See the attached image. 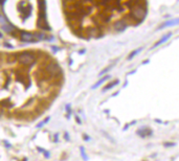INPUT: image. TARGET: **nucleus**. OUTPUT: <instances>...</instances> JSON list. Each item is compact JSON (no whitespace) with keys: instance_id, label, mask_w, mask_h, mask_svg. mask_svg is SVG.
Returning <instances> with one entry per match:
<instances>
[{"instance_id":"1","label":"nucleus","mask_w":179,"mask_h":161,"mask_svg":"<svg viewBox=\"0 0 179 161\" xmlns=\"http://www.w3.org/2000/svg\"><path fill=\"white\" fill-rule=\"evenodd\" d=\"M59 63L41 49L0 51V115L16 105L30 116L50 105L62 85Z\"/></svg>"},{"instance_id":"2","label":"nucleus","mask_w":179,"mask_h":161,"mask_svg":"<svg viewBox=\"0 0 179 161\" xmlns=\"http://www.w3.org/2000/svg\"><path fill=\"white\" fill-rule=\"evenodd\" d=\"M0 28L26 43L42 40L49 30L45 1L0 0Z\"/></svg>"},{"instance_id":"3","label":"nucleus","mask_w":179,"mask_h":161,"mask_svg":"<svg viewBox=\"0 0 179 161\" xmlns=\"http://www.w3.org/2000/svg\"><path fill=\"white\" fill-rule=\"evenodd\" d=\"M147 15V11H146V7L143 4H133L130 7V17L133 21L135 22H141L146 18Z\"/></svg>"},{"instance_id":"4","label":"nucleus","mask_w":179,"mask_h":161,"mask_svg":"<svg viewBox=\"0 0 179 161\" xmlns=\"http://www.w3.org/2000/svg\"><path fill=\"white\" fill-rule=\"evenodd\" d=\"M127 26H128V24L125 21H117L113 24V28H114V30H116V32H123Z\"/></svg>"},{"instance_id":"5","label":"nucleus","mask_w":179,"mask_h":161,"mask_svg":"<svg viewBox=\"0 0 179 161\" xmlns=\"http://www.w3.org/2000/svg\"><path fill=\"white\" fill-rule=\"evenodd\" d=\"M136 134L141 138H146L148 136L152 135V131L150 129H147V128H143V129H139L138 131L136 132Z\"/></svg>"},{"instance_id":"6","label":"nucleus","mask_w":179,"mask_h":161,"mask_svg":"<svg viewBox=\"0 0 179 161\" xmlns=\"http://www.w3.org/2000/svg\"><path fill=\"white\" fill-rule=\"evenodd\" d=\"M177 24H179V18H177V19H173V20H169V21L164 22L163 24H161V26H160V28L169 27V26L177 25Z\"/></svg>"},{"instance_id":"7","label":"nucleus","mask_w":179,"mask_h":161,"mask_svg":"<svg viewBox=\"0 0 179 161\" xmlns=\"http://www.w3.org/2000/svg\"><path fill=\"white\" fill-rule=\"evenodd\" d=\"M171 36H172V34H171V32H169V34H166V36L163 37V38L161 39V40H159V41L157 42V43H155L153 45V48H156L157 47V46H159L160 44H162V43H164V42H166L169 40V38H171Z\"/></svg>"},{"instance_id":"8","label":"nucleus","mask_w":179,"mask_h":161,"mask_svg":"<svg viewBox=\"0 0 179 161\" xmlns=\"http://www.w3.org/2000/svg\"><path fill=\"white\" fill-rule=\"evenodd\" d=\"M108 79H110V75H106V76H104L103 79H101L100 81H98V82L96 83V84H94L93 86H92V89H95V88H98V87H100L101 85H102L103 83L105 82V81H107Z\"/></svg>"},{"instance_id":"9","label":"nucleus","mask_w":179,"mask_h":161,"mask_svg":"<svg viewBox=\"0 0 179 161\" xmlns=\"http://www.w3.org/2000/svg\"><path fill=\"white\" fill-rule=\"evenodd\" d=\"M117 84H118V81H117V79H116V81H114V82H110L108 85H107L106 87H104V89H103V91H107V90H109V89H110V88H113V87H115Z\"/></svg>"},{"instance_id":"10","label":"nucleus","mask_w":179,"mask_h":161,"mask_svg":"<svg viewBox=\"0 0 179 161\" xmlns=\"http://www.w3.org/2000/svg\"><path fill=\"white\" fill-rule=\"evenodd\" d=\"M141 50H143V47H141V48H138V49H135L134 51H132L130 54V56L128 57V60H132L133 58H134L135 56H136V54H138L139 52L141 51Z\"/></svg>"},{"instance_id":"11","label":"nucleus","mask_w":179,"mask_h":161,"mask_svg":"<svg viewBox=\"0 0 179 161\" xmlns=\"http://www.w3.org/2000/svg\"><path fill=\"white\" fill-rule=\"evenodd\" d=\"M80 152H81V155H82V157H83L84 160L87 161V160H88V157H87V155H86L85 150H84L83 146H81V148H80Z\"/></svg>"},{"instance_id":"12","label":"nucleus","mask_w":179,"mask_h":161,"mask_svg":"<svg viewBox=\"0 0 179 161\" xmlns=\"http://www.w3.org/2000/svg\"><path fill=\"white\" fill-rule=\"evenodd\" d=\"M49 119H50V117H46L44 120H43L42 123L39 124V125H37V128H40V127H42V126H44L45 124H47V121H49Z\"/></svg>"},{"instance_id":"13","label":"nucleus","mask_w":179,"mask_h":161,"mask_svg":"<svg viewBox=\"0 0 179 161\" xmlns=\"http://www.w3.org/2000/svg\"><path fill=\"white\" fill-rule=\"evenodd\" d=\"M113 66H114V65H113V64H111V65H110V66H108V67H107V68H106V69H104V70H103V71H102V72H101V73H100V75H103V74H105V73H106V72H107V71H109V70H110V69H111V68H112V67H113Z\"/></svg>"},{"instance_id":"14","label":"nucleus","mask_w":179,"mask_h":161,"mask_svg":"<svg viewBox=\"0 0 179 161\" xmlns=\"http://www.w3.org/2000/svg\"><path fill=\"white\" fill-rule=\"evenodd\" d=\"M39 151H40V152H42V153H44V155H45V157H46V158H49V157H50V154H49L48 152H46V151H44V150H42V149H38Z\"/></svg>"},{"instance_id":"15","label":"nucleus","mask_w":179,"mask_h":161,"mask_svg":"<svg viewBox=\"0 0 179 161\" xmlns=\"http://www.w3.org/2000/svg\"><path fill=\"white\" fill-rule=\"evenodd\" d=\"M176 146L175 142H166V143H164V146H166V148H169V146Z\"/></svg>"},{"instance_id":"16","label":"nucleus","mask_w":179,"mask_h":161,"mask_svg":"<svg viewBox=\"0 0 179 161\" xmlns=\"http://www.w3.org/2000/svg\"><path fill=\"white\" fill-rule=\"evenodd\" d=\"M66 110H67V113L70 114L71 113V110H70V105H67L66 106Z\"/></svg>"},{"instance_id":"17","label":"nucleus","mask_w":179,"mask_h":161,"mask_svg":"<svg viewBox=\"0 0 179 161\" xmlns=\"http://www.w3.org/2000/svg\"><path fill=\"white\" fill-rule=\"evenodd\" d=\"M84 138H85L86 141H88V140H90V137H89V136H87V135H84Z\"/></svg>"},{"instance_id":"18","label":"nucleus","mask_w":179,"mask_h":161,"mask_svg":"<svg viewBox=\"0 0 179 161\" xmlns=\"http://www.w3.org/2000/svg\"><path fill=\"white\" fill-rule=\"evenodd\" d=\"M3 142H4V144H5V146H9V148H11V146H12L11 144H10L7 141H3Z\"/></svg>"},{"instance_id":"19","label":"nucleus","mask_w":179,"mask_h":161,"mask_svg":"<svg viewBox=\"0 0 179 161\" xmlns=\"http://www.w3.org/2000/svg\"><path fill=\"white\" fill-rule=\"evenodd\" d=\"M65 138H66L67 140H69V136H68V133H65Z\"/></svg>"}]
</instances>
